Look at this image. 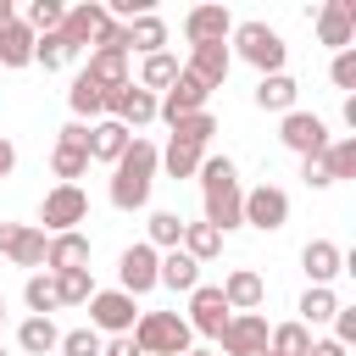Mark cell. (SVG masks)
Here are the masks:
<instances>
[{
  "instance_id": "60d3db41",
  "label": "cell",
  "mask_w": 356,
  "mask_h": 356,
  "mask_svg": "<svg viewBox=\"0 0 356 356\" xmlns=\"http://www.w3.org/2000/svg\"><path fill=\"white\" fill-rule=\"evenodd\" d=\"M211 134H217V117H211V111H195V117H178V122H172V139H178V145H200V150H206Z\"/></svg>"
},
{
  "instance_id": "d6986e66",
  "label": "cell",
  "mask_w": 356,
  "mask_h": 356,
  "mask_svg": "<svg viewBox=\"0 0 356 356\" xmlns=\"http://www.w3.org/2000/svg\"><path fill=\"white\" fill-rule=\"evenodd\" d=\"M300 267H306V278H312L317 289H328V284L345 273V250H339L334 239H306V250H300Z\"/></svg>"
},
{
  "instance_id": "11a10c76",
  "label": "cell",
  "mask_w": 356,
  "mask_h": 356,
  "mask_svg": "<svg viewBox=\"0 0 356 356\" xmlns=\"http://www.w3.org/2000/svg\"><path fill=\"white\" fill-rule=\"evenodd\" d=\"M256 356H267V350H256Z\"/></svg>"
},
{
  "instance_id": "5bb4252c",
  "label": "cell",
  "mask_w": 356,
  "mask_h": 356,
  "mask_svg": "<svg viewBox=\"0 0 356 356\" xmlns=\"http://www.w3.org/2000/svg\"><path fill=\"white\" fill-rule=\"evenodd\" d=\"M278 139H284V150H295V156H323V150H328V122L312 117V111H284Z\"/></svg>"
},
{
  "instance_id": "ee69618b",
  "label": "cell",
  "mask_w": 356,
  "mask_h": 356,
  "mask_svg": "<svg viewBox=\"0 0 356 356\" xmlns=\"http://www.w3.org/2000/svg\"><path fill=\"white\" fill-rule=\"evenodd\" d=\"M328 78H334V89H356V44H350V50H334Z\"/></svg>"
},
{
  "instance_id": "f5cc1de1",
  "label": "cell",
  "mask_w": 356,
  "mask_h": 356,
  "mask_svg": "<svg viewBox=\"0 0 356 356\" xmlns=\"http://www.w3.org/2000/svg\"><path fill=\"white\" fill-rule=\"evenodd\" d=\"M0 323H6V295H0Z\"/></svg>"
},
{
  "instance_id": "f907efd6",
  "label": "cell",
  "mask_w": 356,
  "mask_h": 356,
  "mask_svg": "<svg viewBox=\"0 0 356 356\" xmlns=\"http://www.w3.org/2000/svg\"><path fill=\"white\" fill-rule=\"evenodd\" d=\"M306 356H345V345H334V339H312Z\"/></svg>"
},
{
  "instance_id": "d590c367",
  "label": "cell",
  "mask_w": 356,
  "mask_h": 356,
  "mask_svg": "<svg viewBox=\"0 0 356 356\" xmlns=\"http://www.w3.org/2000/svg\"><path fill=\"white\" fill-rule=\"evenodd\" d=\"M267 350H273V356H306V350H312V328H306V323H278V328L267 334Z\"/></svg>"
},
{
  "instance_id": "30bf717a",
  "label": "cell",
  "mask_w": 356,
  "mask_h": 356,
  "mask_svg": "<svg viewBox=\"0 0 356 356\" xmlns=\"http://www.w3.org/2000/svg\"><path fill=\"white\" fill-rule=\"evenodd\" d=\"M206 100H211V89H206L195 72H178V78H172V89H167V95H156V117L172 128L178 117H195V111H206Z\"/></svg>"
},
{
  "instance_id": "4316f807",
  "label": "cell",
  "mask_w": 356,
  "mask_h": 356,
  "mask_svg": "<svg viewBox=\"0 0 356 356\" xmlns=\"http://www.w3.org/2000/svg\"><path fill=\"white\" fill-rule=\"evenodd\" d=\"M295 95H300V83H295L289 72H267V78L256 83V106H261V111H295Z\"/></svg>"
},
{
  "instance_id": "1f68e13d",
  "label": "cell",
  "mask_w": 356,
  "mask_h": 356,
  "mask_svg": "<svg viewBox=\"0 0 356 356\" xmlns=\"http://www.w3.org/2000/svg\"><path fill=\"white\" fill-rule=\"evenodd\" d=\"M100 89H117V83H128V56L122 50H89V67H83Z\"/></svg>"
},
{
  "instance_id": "3957f363",
  "label": "cell",
  "mask_w": 356,
  "mask_h": 356,
  "mask_svg": "<svg viewBox=\"0 0 356 356\" xmlns=\"http://www.w3.org/2000/svg\"><path fill=\"white\" fill-rule=\"evenodd\" d=\"M145 356H189L195 345V334H189V323L178 317V312H139V323H134V334H128Z\"/></svg>"
},
{
  "instance_id": "e575fe53",
  "label": "cell",
  "mask_w": 356,
  "mask_h": 356,
  "mask_svg": "<svg viewBox=\"0 0 356 356\" xmlns=\"http://www.w3.org/2000/svg\"><path fill=\"white\" fill-rule=\"evenodd\" d=\"M50 278H56V300H61V306H89V295H95V278H89V267L50 273Z\"/></svg>"
},
{
  "instance_id": "c3c4849f",
  "label": "cell",
  "mask_w": 356,
  "mask_h": 356,
  "mask_svg": "<svg viewBox=\"0 0 356 356\" xmlns=\"http://www.w3.org/2000/svg\"><path fill=\"white\" fill-rule=\"evenodd\" d=\"M100 356H145V350H139L128 334H117V339H106V345H100Z\"/></svg>"
},
{
  "instance_id": "277c9868",
  "label": "cell",
  "mask_w": 356,
  "mask_h": 356,
  "mask_svg": "<svg viewBox=\"0 0 356 356\" xmlns=\"http://www.w3.org/2000/svg\"><path fill=\"white\" fill-rule=\"evenodd\" d=\"M228 39H234L228 50H234L239 61H250L261 78H267V72H284L289 44H284V33H278V28H267V22H234V33H228Z\"/></svg>"
},
{
  "instance_id": "603a6c76",
  "label": "cell",
  "mask_w": 356,
  "mask_h": 356,
  "mask_svg": "<svg viewBox=\"0 0 356 356\" xmlns=\"http://www.w3.org/2000/svg\"><path fill=\"white\" fill-rule=\"evenodd\" d=\"M134 145V134L122 128V122H111V117H100V122H89V161H106V167H117V156Z\"/></svg>"
},
{
  "instance_id": "681fc988",
  "label": "cell",
  "mask_w": 356,
  "mask_h": 356,
  "mask_svg": "<svg viewBox=\"0 0 356 356\" xmlns=\"http://www.w3.org/2000/svg\"><path fill=\"white\" fill-rule=\"evenodd\" d=\"M11 167H17V145L0 134V178H11Z\"/></svg>"
},
{
  "instance_id": "6da1fadb",
  "label": "cell",
  "mask_w": 356,
  "mask_h": 356,
  "mask_svg": "<svg viewBox=\"0 0 356 356\" xmlns=\"http://www.w3.org/2000/svg\"><path fill=\"white\" fill-rule=\"evenodd\" d=\"M156 172H161V150L134 134V145L111 167V206L117 211H145L150 206V189H156Z\"/></svg>"
},
{
  "instance_id": "f35d334b",
  "label": "cell",
  "mask_w": 356,
  "mask_h": 356,
  "mask_svg": "<svg viewBox=\"0 0 356 356\" xmlns=\"http://www.w3.org/2000/svg\"><path fill=\"white\" fill-rule=\"evenodd\" d=\"M334 312H339V295H334V289H317V284H312V289L300 295V323H306V328H312V323H334Z\"/></svg>"
},
{
  "instance_id": "83f0119b",
  "label": "cell",
  "mask_w": 356,
  "mask_h": 356,
  "mask_svg": "<svg viewBox=\"0 0 356 356\" xmlns=\"http://www.w3.org/2000/svg\"><path fill=\"white\" fill-rule=\"evenodd\" d=\"M67 106H72V117H78V122H83V117H89V122H100V111H106V89H100L89 72H78V78H72V89H67Z\"/></svg>"
},
{
  "instance_id": "836d02e7",
  "label": "cell",
  "mask_w": 356,
  "mask_h": 356,
  "mask_svg": "<svg viewBox=\"0 0 356 356\" xmlns=\"http://www.w3.org/2000/svg\"><path fill=\"white\" fill-rule=\"evenodd\" d=\"M178 239H184V217H178V211H150L145 245H150V250H178Z\"/></svg>"
},
{
  "instance_id": "8d00e7d4",
  "label": "cell",
  "mask_w": 356,
  "mask_h": 356,
  "mask_svg": "<svg viewBox=\"0 0 356 356\" xmlns=\"http://www.w3.org/2000/svg\"><path fill=\"white\" fill-rule=\"evenodd\" d=\"M22 300H28V312H33V317L61 312V300H56V278H50V273H33V278L22 284Z\"/></svg>"
},
{
  "instance_id": "f1b7e54d",
  "label": "cell",
  "mask_w": 356,
  "mask_h": 356,
  "mask_svg": "<svg viewBox=\"0 0 356 356\" xmlns=\"http://www.w3.org/2000/svg\"><path fill=\"white\" fill-rule=\"evenodd\" d=\"M178 72H184V67H178V56H172V50H156V56H145V67H139V78H134V83H139V89H150V95H156V89L167 95Z\"/></svg>"
},
{
  "instance_id": "b9f144b4",
  "label": "cell",
  "mask_w": 356,
  "mask_h": 356,
  "mask_svg": "<svg viewBox=\"0 0 356 356\" xmlns=\"http://www.w3.org/2000/svg\"><path fill=\"white\" fill-rule=\"evenodd\" d=\"M323 161H328V178H334V184H339V178H356V139H328Z\"/></svg>"
},
{
  "instance_id": "9a60e30c",
  "label": "cell",
  "mask_w": 356,
  "mask_h": 356,
  "mask_svg": "<svg viewBox=\"0 0 356 356\" xmlns=\"http://www.w3.org/2000/svg\"><path fill=\"white\" fill-rule=\"evenodd\" d=\"M267 317L261 312H234L228 317V328L217 334V345L228 350V356H256V350H267Z\"/></svg>"
},
{
  "instance_id": "e0dca14e",
  "label": "cell",
  "mask_w": 356,
  "mask_h": 356,
  "mask_svg": "<svg viewBox=\"0 0 356 356\" xmlns=\"http://www.w3.org/2000/svg\"><path fill=\"white\" fill-rule=\"evenodd\" d=\"M317 39L328 50H350L356 44V0H323L317 11Z\"/></svg>"
},
{
  "instance_id": "7c38bea8",
  "label": "cell",
  "mask_w": 356,
  "mask_h": 356,
  "mask_svg": "<svg viewBox=\"0 0 356 356\" xmlns=\"http://www.w3.org/2000/svg\"><path fill=\"white\" fill-rule=\"evenodd\" d=\"M156 267H161V250H150L145 239H139V245H128V250H122V261H117V289H122V295H134V300H139V295H150V289H156Z\"/></svg>"
},
{
  "instance_id": "7bdbcfd3",
  "label": "cell",
  "mask_w": 356,
  "mask_h": 356,
  "mask_svg": "<svg viewBox=\"0 0 356 356\" xmlns=\"http://www.w3.org/2000/svg\"><path fill=\"white\" fill-rule=\"evenodd\" d=\"M100 345H106V339H100L95 328H72V334H61L56 350H61V356H100Z\"/></svg>"
},
{
  "instance_id": "9c48e42d",
  "label": "cell",
  "mask_w": 356,
  "mask_h": 356,
  "mask_svg": "<svg viewBox=\"0 0 356 356\" xmlns=\"http://www.w3.org/2000/svg\"><path fill=\"white\" fill-rule=\"evenodd\" d=\"M44 245L50 234L39 222H0V256L11 267H44Z\"/></svg>"
},
{
  "instance_id": "ab89813d",
  "label": "cell",
  "mask_w": 356,
  "mask_h": 356,
  "mask_svg": "<svg viewBox=\"0 0 356 356\" xmlns=\"http://www.w3.org/2000/svg\"><path fill=\"white\" fill-rule=\"evenodd\" d=\"M72 56H78V50H72V44H67L61 33H39V39H33V61H39L44 72H56V67H67Z\"/></svg>"
},
{
  "instance_id": "2e32d148",
  "label": "cell",
  "mask_w": 356,
  "mask_h": 356,
  "mask_svg": "<svg viewBox=\"0 0 356 356\" xmlns=\"http://www.w3.org/2000/svg\"><path fill=\"white\" fill-rule=\"evenodd\" d=\"M228 33H234L228 6H189L184 11V39L189 44H228Z\"/></svg>"
},
{
  "instance_id": "9f6ffc18",
  "label": "cell",
  "mask_w": 356,
  "mask_h": 356,
  "mask_svg": "<svg viewBox=\"0 0 356 356\" xmlns=\"http://www.w3.org/2000/svg\"><path fill=\"white\" fill-rule=\"evenodd\" d=\"M267 356H273V350H267Z\"/></svg>"
},
{
  "instance_id": "7a4b0ae2",
  "label": "cell",
  "mask_w": 356,
  "mask_h": 356,
  "mask_svg": "<svg viewBox=\"0 0 356 356\" xmlns=\"http://www.w3.org/2000/svg\"><path fill=\"white\" fill-rule=\"evenodd\" d=\"M195 178H200V200H206V222H211L217 234H228V228H239V206H245V189H239V167H234L228 156H206Z\"/></svg>"
},
{
  "instance_id": "d4e9b609",
  "label": "cell",
  "mask_w": 356,
  "mask_h": 356,
  "mask_svg": "<svg viewBox=\"0 0 356 356\" xmlns=\"http://www.w3.org/2000/svg\"><path fill=\"white\" fill-rule=\"evenodd\" d=\"M33 61V28L22 17H11L0 28V67H28Z\"/></svg>"
},
{
  "instance_id": "ba28073f",
  "label": "cell",
  "mask_w": 356,
  "mask_h": 356,
  "mask_svg": "<svg viewBox=\"0 0 356 356\" xmlns=\"http://www.w3.org/2000/svg\"><path fill=\"white\" fill-rule=\"evenodd\" d=\"M50 172H56L61 184H78V178L89 172V128H83V122H67V128L56 134V150H50Z\"/></svg>"
},
{
  "instance_id": "f546056e",
  "label": "cell",
  "mask_w": 356,
  "mask_h": 356,
  "mask_svg": "<svg viewBox=\"0 0 356 356\" xmlns=\"http://www.w3.org/2000/svg\"><path fill=\"white\" fill-rule=\"evenodd\" d=\"M178 250H184L189 261H200V267H206V261L222 250V234H217L211 222H184V239H178Z\"/></svg>"
},
{
  "instance_id": "5b68a950",
  "label": "cell",
  "mask_w": 356,
  "mask_h": 356,
  "mask_svg": "<svg viewBox=\"0 0 356 356\" xmlns=\"http://www.w3.org/2000/svg\"><path fill=\"white\" fill-rule=\"evenodd\" d=\"M83 217H89V195H83L78 184H56V189L39 200V228H44V234H72Z\"/></svg>"
},
{
  "instance_id": "74e56055",
  "label": "cell",
  "mask_w": 356,
  "mask_h": 356,
  "mask_svg": "<svg viewBox=\"0 0 356 356\" xmlns=\"http://www.w3.org/2000/svg\"><path fill=\"white\" fill-rule=\"evenodd\" d=\"M17 17H22V22L33 28V39H39V33H56V28H61L67 6H61V0H28V11H17Z\"/></svg>"
},
{
  "instance_id": "8fae6325",
  "label": "cell",
  "mask_w": 356,
  "mask_h": 356,
  "mask_svg": "<svg viewBox=\"0 0 356 356\" xmlns=\"http://www.w3.org/2000/svg\"><path fill=\"white\" fill-rule=\"evenodd\" d=\"M106 111H111V122H122V128L134 134V128L156 122V95H150V89H139V83L128 78V83L106 89Z\"/></svg>"
},
{
  "instance_id": "f6af8a7d",
  "label": "cell",
  "mask_w": 356,
  "mask_h": 356,
  "mask_svg": "<svg viewBox=\"0 0 356 356\" xmlns=\"http://www.w3.org/2000/svg\"><path fill=\"white\" fill-rule=\"evenodd\" d=\"M300 178H306V189H328V184H334L323 156H300Z\"/></svg>"
},
{
  "instance_id": "d6a6232c",
  "label": "cell",
  "mask_w": 356,
  "mask_h": 356,
  "mask_svg": "<svg viewBox=\"0 0 356 356\" xmlns=\"http://www.w3.org/2000/svg\"><path fill=\"white\" fill-rule=\"evenodd\" d=\"M200 161H206L200 145H178V139H167V150H161V172H167V178H195Z\"/></svg>"
},
{
  "instance_id": "ac0fdd59",
  "label": "cell",
  "mask_w": 356,
  "mask_h": 356,
  "mask_svg": "<svg viewBox=\"0 0 356 356\" xmlns=\"http://www.w3.org/2000/svg\"><path fill=\"white\" fill-rule=\"evenodd\" d=\"M106 22H111V17H106V6H100V0H83V6H67V17H61V28H56V33H61L72 50H83V44H95V39H100V28H106Z\"/></svg>"
},
{
  "instance_id": "4dcf8cb0",
  "label": "cell",
  "mask_w": 356,
  "mask_h": 356,
  "mask_svg": "<svg viewBox=\"0 0 356 356\" xmlns=\"http://www.w3.org/2000/svg\"><path fill=\"white\" fill-rule=\"evenodd\" d=\"M17 345H22L28 356H50V350L61 345V328H56L50 317H22V328H17Z\"/></svg>"
},
{
  "instance_id": "cb8c5ba5",
  "label": "cell",
  "mask_w": 356,
  "mask_h": 356,
  "mask_svg": "<svg viewBox=\"0 0 356 356\" xmlns=\"http://www.w3.org/2000/svg\"><path fill=\"white\" fill-rule=\"evenodd\" d=\"M156 284H167V289H178V295H189V289L200 284V261H189L184 250H161V267H156Z\"/></svg>"
},
{
  "instance_id": "44dd1931",
  "label": "cell",
  "mask_w": 356,
  "mask_h": 356,
  "mask_svg": "<svg viewBox=\"0 0 356 356\" xmlns=\"http://www.w3.org/2000/svg\"><path fill=\"white\" fill-rule=\"evenodd\" d=\"M228 67H234V50H228V44H189L184 72H195L206 89H217V83L228 78Z\"/></svg>"
},
{
  "instance_id": "6f0895ef",
  "label": "cell",
  "mask_w": 356,
  "mask_h": 356,
  "mask_svg": "<svg viewBox=\"0 0 356 356\" xmlns=\"http://www.w3.org/2000/svg\"><path fill=\"white\" fill-rule=\"evenodd\" d=\"M0 356H6V350H0Z\"/></svg>"
},
{
  "instance_id": "7dc6e473",
  "label": "cell",
  "mask_w": 356,
  "mask_h": 356,
  "mask_svg": "<svg viewBox=\"0 0 356 356\" xmlns=\"http://www.w3.org/2000/svg\"><path fill=\"white\" fill-rule=\"evenodd\" d=\"M356 339V306H339L334 312V345H350Z\"/></svg>"
},
{
  "instance_id": "484cf974",
  "label": "cell",
  "mask_w": 356,
  "mask_h": 356,
  "mask_svg": "<svg viewBox=\"0 0 356 356\" xmlns=\"http://www.w3.org/2000/svg\"><path fill=\"white\" fill-rule=\"evenodd\" d=\"M156 56V50H167V22L156 17V11H145V17H134L128 22V56Z\"/></svg>"
},
{
  "instance_id": "52a82bcc",
  "label": "cell",
  "mask_w": 356,
  "mask_h": 356,
  "mask_svg": "<svg viewBox=\"0 0 356 356\" xmlns=\"http://www.w3.org/2000/svg\"><path fill=\"white\" fill-rule=\"evenodd\" d=\"M239 222H250V228H261V234H278V228L289 222V195H284L278 184H256V189H245Z\"/></svg>"
},
{
  "instance_id": "816d5d0a",
  "label": "cell",
  "mask_w": 356,
  "mask_h": 356,
  "mask_svg": "<svg viewBox=\"0 0 356 356\" xmlns=\"http://www.w3.org/2000/svg\"><path fill=\"white\" fill-rule=\"evenodd\" d=\"M11 17H17V6H11V0H0V28H6Z\"/></svg>"
},
{
  "instance_id": "8992f818",
  "label": "cell",
  "mask_w": 356,
  "mask_h": 356,
  "mask_svg": "<svg viewBox=\"0 0 356 356\" xmlns=\"http://www.w3.org/2000/svg\"><path fill=\"white\" fill-rule=\"evenodd\" d=\"M134 323H139V306H134V295H122V289H95L89 295V328L95 334H134Z\"/></svg>"
},
{
  "instance_id": "db71d44e",
  "label": "cell",
  "mask_w": 356,
  "mask_h": 356,
  "mask_svg": "<svg viewBox=\"0 0 356 356\" xmlns=\"http://www.w3.org/2000/svg\"><path fill=\"white\" fill-rule=\"evenodd\" d=\"M189 356H211V350H189Z\"/></svg>"
},
{
  "instance_id": "ffe728a7",
  "label": "cell",
  "mask_w": 356,
  "mask_h": 356,
  "mask_svg": "<svg viewBox=\"0 0 356 356\" xmlns=\"http://www.w3.org/2000/svg\"><path fill=\"white\" fill-rule=\"evenodd\" d=\"M217 289H222L228 312H256V306L267 300V284H261V273H256V267H234Z\"/></svg>"
},
{
  "instance_id": "bcb514c9",
  "label": "cell",
  "mask_w": 356,
  "mask_h": 356,
  "mask_svg": "<svg viewBox=\"0 0 356 356\" xmlns=\"http://www.w3.org/2000/svg\"><path fill=\"white\" fill-rule=\"evenodd\" d=\"M95 50H122L128 56V22H106L100 39H95Z\"/></svg>"
},
{
  "instance_id": "7402d4cb",
  "label": "cell",
  "mask_w": 356,
  "mask_h": 356,
  "mask_svg": "<svg viewBox=\"0 0 356 356\" xmlns=\"http://www.w3.org/2000/svg\"><path fill=\"white\" fill-rule=\"evenodd\" d=\"M72 267H89V234H50L44 245V273H72Z\"/></svg>"
},
{
  "instance_id": "4fadbf2b",
  "label": "cell",
  "mask_w": 356,
  "mask_h": 356,
  "mask_svg": "<svg viewBox=\"0 0 356 356\" xmlns=\"http://www.w3.org/2000/svg\"><path fill=\"white\" fill-rule=\"evenodd\" d=\"M228 317H234V312H228V300H222V289H217V284H195V289H189V317H184V323H189V334L217 339V334L228 328Z\"/></svg>"
}]
</instances>
